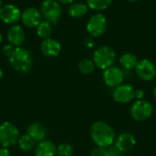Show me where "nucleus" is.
Instances as JSON below:
<instances>
[{
    "label": "nucleus",
    "mask_w": 156,
    "mask_h": 156,
    "mask_svg": "<svg viewBox=\"0 0 156 156\" xmlns=\"http://www.w3.org/2000/svg\"><path fill=\"white\" fill-rule=\"evenodd\" d=\"M90 137L97 146L109 148L114 143L115 133L107 122L98 121L90 127Z\"/></svg>",
    "instance_id": "1"
},
{
    "label": "nucleus",
    "mask_w": 156,
    "mask_h": 156,
    "mask_svg": "<svg viewBox=\"0 0 156 156\" xmlns=\"http://www.w3.org/2000/svg\"><path fill=\"white\" fill-rule=\"evenodd\" d=\"M11 68L19 73H27L33 65V57L29 49L24 47L15 48L11 57L8 58Z\"/></svg>",
    "instance_id": "2"
},
{
    "label": "nucleus",
    "mask_w": 156,
    "mask_h": 156,
    "mask_svg": "<svg viewBox=\"0 0 156 156\" xmlns=\"http://www.w3.org/2000/svg\"><path fill=\"white\" fill-rule=\"evenodd\" d=\"M116 59V53L110 46H101L93 53L92 60L96 67L101 69H106L112 66Z\"/></svg>",
    "instance_id": "3"
},
{
    "label": "nucleus",
    "mask_w": 156,
    "mask_h": 156,
    "mask_svg": "<svg viewBox=\"0 0 156 156\" xmlns=\"http://www.w3.org/2000/svg\"><path fill=\"white\" fill-rule=\"evenodd\" d=\"M19 131L17 127L10 122H4L0 124V145L1 147L10 148L17 144L19 139Z\"/></svg>",
    "instance_id": "4"
},
{
    "label": "nucleus",
    "mask_w": 156,
    "mask_h": 156,
    "mask_svg": "<svg viewBox=\"0 0 156 156\" xmlns=\"http://www.w3.org/2000/svg\"><path fill=\"white\" fill-rule=\"evenodd\" d=\"M40 11L43 18L53 25H57L59 22L63 13L61 5L57 0H43Z\"/></svg>",
    "instance_id": "5"
},
{
    "label": "nucleus",
    "mask_w": 156,
    "mask_h": 156,
    "mask_svg": "<svg viewBox=\"0 0 156 156\" xmlns=\"http://www.w3.org/2000/svg\"><path fill=\"white\" fill-rule=\"evenodd\" d=\"M108 27V21L105 15L97 13L92 15L87 22L86 28L90 37H97L102 36Z\"/></svg>",
    "instance_id": "6"
},
{
    "label": "nucleus",
    "mask_w": 156,
    "mask_h": 156,
    "mask_svg": "<svg viewBox=\"0 0 156 156\" xmlns=\"http://www.w3.org/2000/svg\"><path fill=\"white\" fill-rule=\"evenodd\" d=\"M154 112L153 105L145 100H137L131 107V116L137 122L149 119Z\"/></svg>",
    "instance_id": "7"
},
{
    "label": "nucleus",
    "mask_w": 156,
    "mask_h": 156,
    "mask_svg": "<svg viewBox=\"0 0 156 156\" xmlns=\"http://www.w3.org/2000/svg\"><path fill=\"white\" fill-rule=\"evenodd\" d=\"M22 11L14 4H5L0 9V20L6 25H16L21 20Z\"/></svg>",
    "instance_id": "8"
},
{
    "label": "nucleus",
    "mask_w": 156,
    "mask_h": 156,
    "mask_svg": "<svg viewBox=\"0 0 156 156\" xmlns=\"http://www.w3.org/2000/svg\"><path fill=\"white\" fill-rule=\"evenodd\" d=\"M42 20H43V16L40 9L35 6L27 7L22 11L21 21L22 24L27 28L37 27Z\"/></svg>",
    "instance_id": "9"
},
{
    "label": "nucleus",
    "mask_w": 156,
    "mask_h": 156,
    "mask_svg": "<svg viewBox=\"0 0 156 156\" xmlns=\"http://www.w3.org/2000/svg\"><path fill=\"white\" fill-rule=\"evenodd\" d=\"M135 71L138 77L144 81H151L156 77L155 65L148 58L139 60L135 67Z\"/></svg>",
    "instance_id": "10"
},
{
    "label": "nucleus",
    "mask_w": 156,
    "mask_h": 156,
    "mask_svg": "<svg viewBox=\"0 0 156 156\" xmlns=\"http://www.w3.org/2000/svg\"><path fill=\"white\" fill-rule=\"evenodd\" d=\"M135 89L130 84H121L113 90L112 96L119 103H129L135 99Z\"/></svg>",
    "instance_id": "11"
},
{
    "label": "nucleus",
    "mask_w": 156,
    "mask_h": 156,
    "mask_svg": "<svg viewBox=\"0 0 156 156\" xmlns=\"http://www.w3.org/2000/svg\"><path fill=\"white\" fill-rule=\"evenodd\" d=\"M124 80V73L123 71L115 66H112L103 72V80L105 84L112 88H116L122 83Z\"/></svg>",
    "instance_id": "12"
},
{
    "label": "nucleus",
    "mask_w": 156,
    "mask_h": 156,
    "mask_svg": "<svg viewBox=\"0 0 156 156\" xmlns=\"http://www.w3.org/2000/svg\"><path fill=\"white\" fill-rule=\"evenodd\" d=\"M6 38L8 43L13 47H22V44L26 39V33L23 27L18 24L10 26L6 32Z\"/></svg>",
    "instance_id": "13"
},
{
    "label": "nucleus",
    "mask_w": 156,
    "mask_h": 156,
    "mask_svg": "<svg viewBox=\"0 0 156 156\" xmlns=\"http://www.w3.org/2000/svg\"><path fill=\"white\" fill-rule=\"evenodd\" d=\"M61 44L55 38L49 37L42 40L40 44V51L47 58H56L61 52Z\"/></svg>",
    "instance_id": "14"
},
{
    "label": "nucleus",
    "mask_w": 156,
    "mask_h": 156,
    "mask_svg": "<svg viewBox=\"0 0 156 156\" xmlns=\"http://www.w3.org/2000/svg\"><path fill=\"white\" fill-rule=\"evenodd\" d=\"M136 145L135 137L130 133H122L115 141V147L122 154L132 151Z\"/></svg>",
    "instance_id": "15"
},
{
    "label": "nucleus",
    "mask_w": 156,
    "mask_h": 156,
    "mask_svg": "<svg viewBox=\"0 0 156 156\" xmlns=\"http://www.w3.org/2000/svg\"><path fill=\"white\" fill-rule=\"evenodd\" d=\"M36 143L42 142L46 140L47 134H48V129L47 127L41 123V122H33L27 127V133Z\"/></svg>",
    "instance_id": "16"
},
{
    "label": "nucleus",
    "mask_w": 156,
    "mask_h": 156,
    "mask_svg": "<svg viewBox=\"0 0 156 156\" xmlns=\"http://www.w3.org/2000/svg\"><path fill=\"white\" fill-rule=\"evenodd\" d=\"M57 154L56 144L48 140H44L37 143L35 147L36 156H55Z\"/></svg>",
    "instance_id": "17"
},
{
    "label": "nucleus",
    "mask_w": 156,
    "mask_h": 156,
    "mask_svg": "<svg viewBox=\"0 0 156 156\" xmlns=\"http://www.w3.org/2000/svg\"><path fill=\"white\" fill-rule=\"evenodd\" d=\"M89 10V6L85 3L81 2H74L73 4L69 5L68 12L69 16L72 18H80L84 16Z\"/></svg>",
    "instance_id": "18"
},
{
    "label": "nucleus",
    "mask_w": 156,
    "mask_h": 156,
    "mask_svg": "<svg viewBox=\"0 0 156 156\" xmlns=\"http://www.w3.org/2000/svg\"><path fill=\"white\" fill-rule=\"evenodd\" d=\"M36 28H37V35L42 40L51 37L53 34V24H51L50 22L45 19H43Z\"/></svg>",
    "instance_id": "19"
},
{
    "label": "nucleus",
    "mask_w": 156,
    "mask_h": 156,
    "mask_svg": "<svg viewBox=\"0 0 156 156\" xmlns=\"http://www.w3.org/2000/svg\"><path fill=\"white\" fill-rule=\"evenodd\" d=\"M138 61L139 60H138L137 57L134 54L130 53V52L122 54L120 58V63H121L122 67L128 70L135 69Z\"/></svg>",
    "instance_id": "20"
},
{
    "label": "nucleus",
    "mask_w": 156,
    "mask_h": 156,
    "mask_svg": "<svg viewBox=\"0 0 156 156\" xmlns=\"http://www.w3.org/2000/svg\"><path fill=\"white\" fill-rule=\"evenodd\" d=\"M18 147L21 151L23 152H29L36 147V142L27 134H23L19 137L18 142H17Z\"/></svg>",
    "instance_id": "21"
},
{
    "label": "nucleus",
    "mask_w": 156,
    "mask_h": 156,
    "mask_svg": "<svg viewBox=\"0 0 156 156\" xmlns=\"http://www.w3.org/2000/svg\"><path fill=\"white\" fill-rule=\"evenodd\" d=\"M113 0H86V4L88 5L89 8L94 11H103L109 8Z\"/></svg>",
    "instance_id": "22"
},
{
    "label": "nucleus",
    "mask_w": 156,
    "mask_h": 156,
    "mask_svg": "<svg viewBox=\"0 0 156 156\" xmlns=\"http://www.w3.org/2000/svg\"><path fill=\"white\" fill-rule=\"evenodd\" d=\"M78 68H79V70L84 74V75H89L90 73H92L94 70H95V64L93 62L92 59H90V58H83L81 59L80 62H79V65H78Z\"/></svg>",
    "instance_id": "23"
},
{
    "label": "nucleus",
    "mask_w": 156,
    "mask_h": 156,
    "mask_svg": "<svg viewBox=\"0 0 156 156\" xmlns=\"http://www.w3.org/2000/svg\"><path fill=\"white\" fill-rule=\"evenodd\" d=\"M73 152L72 145L67 143H62L57 147V154L58 156H72Z\"/></svg>",
    "instance_id": "24"
},
{
    "label": "nucleus",
    "mask_w": 156,
    "mask_h": 156,
    "mask_svg": "<svg viewBox=\"0 0 156 156\" xmlns=\"http://www.w3.org/2000/svg\"><path fill=\"white\" fill-rule=\"evenodd\" d=\"M90 156H111L109 149L105 148V147H100L97 146L94 149H92Z\"/></svg>",
    "instance_id": "25"
},
{
    "label": "nucleus",
    "mask_w": 156,
    "mask_h": 156,
    "mask_svg": "<svg viewBox=\"0 0 156 156\" xmlns=\"http://www.w3.org/2000/svg\"><path fill=\"white\" fill-rule=\"evenodd\" d=\"M14 49H15V47H13L11 44H6V45H4V46H3V48H2V49H1V52H2V54H3L5 58H9L11 57V55H12Z\"/></svg>",
    "instance_id": "26"
},
{
    "label": "nucleus",
    "mask_w": 156,
    "mask_h": 156,
    "mask_svg": "<svg viewBox=\"0 0 156 156\" xmlns=\"http://www.w3.org/2000/svg\"><path fill=\"white\" fill-rule=\"evenodd\" d=\"M109 152H110V154L111 156H122V153L121 151H119L115 145H112L111 147H109Z\"/></svg>",
    "instance_id": "27"
},
{
    "label": "nucleus",
    "mask_w": 156,
    "mask_h": 156,
    "mask_svg": "<svg viewBox=\"0 0 156 156\" xmlns=\"http://www.w3.org/2000/svg\"><path fill=\"white\" fill-rule=\"evenodd\" d=\"M144 91L143 90H135V99L137 100H144Z\"/></svg>",
    "instance_id": "28"
},
{
    "label": "nucleus",
    "mask_w": 156,
    "mask_h": 156,
    "mask_svg": "<svg viewBox=\"0 0 156 156\" xmlns=\"http://www.w3.org/2000/svg\"><path fill=\"white\" fill-rule=\"evenodd\" d=\"M0 156H11V153L8 148L0 147Z\"/></svg>",
    "instance_id": "29"
},
{
    "label": "nucleus",
    "mask_w": 156,
    "mask_h": 156,
    "mask_svg": "<svg viewBox=\"0 0 156 156\" xmlns=\"http://www.w3.org/2000/svg\"><path fill=\"white\" fill-rule=\"evenodd\" d=\"M84 45L88 48H92L94 46V43H93V40L90 38V37H87L84 39Z\"/></svg>",
    "instance_id": "30"
},
{
    "label": "nucleus",
    "mask_w": 156,
    "mask_h": 156,
    "mask_svg": "<svg viewBox=\"0 0 156 156\" xmlns=\"http://www.w3.org/2000/svg\"><path fill=\"white\" fill-rule=\"evenodd\" d=\"M60 5H71L75 2V0H57Z\"/></svg>",
    "instance_id": "31"
},
{
    "label": "nucleus",
    "mask_w": 156,
    "mask_h": 156,
    "mask_svg": "<svg viewBox=\"0 0 156 156\" xmlns=\"http://www.w3.org/2000/svg\"><path fill=\"white\" fill-rule=\"evenodd\" d=\"M3 76H4V71H3V69L0 68V80L3 79Z\"/></svg>",
    "instance_id": "32"
},
{
    "label": "nucleus",
    "mask_w": 156,
    "mask_h": 156,
    "mask_svg": "<svg viewBox=\"0 0 156 156\" xmlns=\"http://www.w3.org/2000/svg\"><path fill=\"white\" fill-rule=\"evenodd\" d=\"M153 94H154V97L156 99V86L154 88V90H153Z\"/></svg>",
    "instance_id": "33"
},
{
    "label": "nucleus",
    "mask_w": 156,
    "mask_h": 156,
    "mask_svg": "<svg viewBox=\"0 0 156 156\" xmlns=\"http://www.w3.org/2000/svg\"><path fill=\"white\" fill-rule=\"evenodd\" d=\"M3 40H4V37H3L2 33H0V44L3 42Z\"/></svg>",
    "instance_id": "34"
},
{
    "label": "nucleus",
    "mask_w": 156,
    "mask_h": 156,
    "mask_svg": "<svg viewBox=\"0 0 156 156\" xmlns=\"http://www.w3.org/2000/svg\"><path fill=\"white\" fill-rule=\"evenodd\" d=\"M4 5H3V1L2 0H0V9H1V7L3 6Z\"/></svg>",
    "instance_id": "35"
},
{
    "label": "nucleus",
    "mask_w": 156,
    "mask_h": 156,
    "mask_svg": "<svg viewBox=\"0 0 156 156\" xmlns=\"http://www.w3.org/2000/svg\"><path fill=\"white\" fill-rule=\"evenodd\" d=\"M127 1H130V2H137L139 0H127Z\"/></svg>",
    "instance_id": "36"
}]
</instances>
